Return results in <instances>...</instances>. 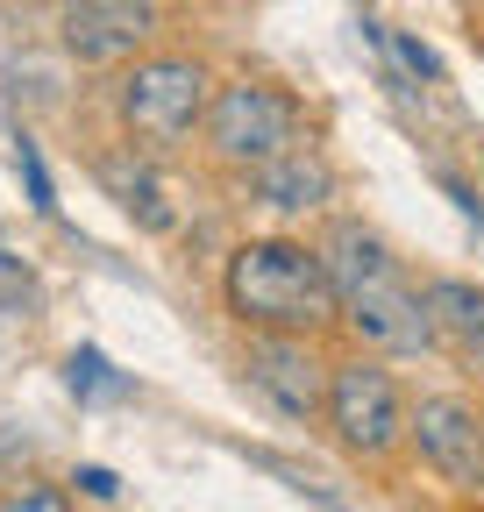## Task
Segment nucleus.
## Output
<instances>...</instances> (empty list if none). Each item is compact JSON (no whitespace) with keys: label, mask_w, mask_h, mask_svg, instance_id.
I'll use <instances>...</instances> for the list:
<instances>
[{"label":"nucleus","mask_w":484,"mask_h":512,"mask_svg":"<svg viewBox=\"0 0 484 512\" xmlns=\"http://www.w3.org/2000/svg\"><path fill=\"white\" fill-rule=\"evenodd\" d=\"M65 384H72L79 399H129V377H114V363H107L100 349H72Z\"/></svg>","instance_id":"9b49d317"},{"label":"nucleus","mask_w":484,"mask_h":512,"mask_svg":"<svg viewBox=\"0 0 484 512\" xmlns=\"http://www.w3.org/2000/svg\"><path fill=\"white\" fill-rule=\"evenodd\" d=\"M413 456L449 491H484V406L463 392L413 399Z\"/></svg>","instance_id":"0eeeda50"},{"label":"nucleus","mask_w":484,"mask_h":512,"mask_svg":"<svg viewBox=\"0 0 484 512\" xmlns=\"http://www.w3.org/2000/svg\"><path fill=\"white\" fill-rule=\"evenodd\" d=\"M321 256H328V278H335V299H342V328L356 342L392 349V356H420V349L442 342L428 292L399 271V256L363 221H328Z\"/></svg>","instance_id":"f257e3e1"},{"label":"nucleus","mask_w":484,"mask_h":512,"mask_svg":"<svg viewBox=\"0 0 484 512\" xmlns=\"http://www.w3.org/2000/svg\"><path fill=\"white\" fill-rule=\"evenodd\" d=\"M221 299L250 335H328L342 320L321 242L299 235H250L221 271Z\"/></svg>","instance_id":"f03ea898"},{"label":"nucleus","mask_w":484,"mask_h":512,"mask_svg":"<svg viewBox=\"0 0 484 512\" xmlns=\"http://www.w3.org/2000/svg\"><path fill=\"white\" fill-rule=\"evenodd\" d=\"M385 43H392V57L406 64V72H413V79H428V86L442 79V57H435L428 43H420V36H385Z\"/></svg>","instance_id":"2eb2a0df"},{"label":"nucleus","mask_w":484,"mask_h":512,"mask_svg":"<svg viewBox=\"0 0 484 512\" xmlns=\"http://www.w3.org/2000/svg\"><path fill=\"white\" fill-rule=\"evenodd\" d=\"M207 86H214V79L200 72L193 57H171V50L136 57L129 72H121V86H114V114H121V136H129V150H143V157L186 150L193 128H200L207 107H214Z\"/></svg>","instance_id":"7ed1b4c3"},{"label":"nucleus","mask_w":484,"mask_h":512,"mask_svg":"<svg viewBox=\"0 0 484 512\" xmlns=\"http://www.w3.org/2000/svg\"><path fill=\"white\" fill-rule=\"evenodd\" d=\"M36 299V278H29V264L0 242V306H29Z\"/></svg>","instance_id":"4468645a"},{"label":"nucleus","mask_w":484,"mask_h":512,"mask_svg":"<svg viewBox=\"0 0 484 512\" xmlns=\"http://www.w3.org/2000/svg\"><path fill=\"white\" fill-rule=\"evenodd\" d=\"M57 43L79 64H121L150 43V8H129V0H72L57 15Z\"/></svg>","instance_id":"6e6552de"},{"label":"nucleus","mask_w":484,"mask_h":512,"mask_svg":"<svg viewBox=\"0 0 484 512\" xmlns=\"http://www.w3.org/2000/svg\"><path fill=\"white\" fill-rule=\"evenodd\" d=\"M456 356H463V363H470V377L484 384V328H477V335H463V342H456Z\"/></svg>","instance_id":"f3484780"},{"label":"nucleus","mask_w":484,"mask_h":512,"mask_svg":"<svg viewBox=\"0 0 484 512\" xmlns=\"http://www.w3.org/2000/svg\"><path fill=\"white\" fill-rule=\"evenodd\" d=\"M72 484H79L86 498H114V491H121V484H114V470H100V463H79V477H72Z\"/></svg>","instance_id":"dca6fc26"},{"label":"nucleus","mask_w":484,"mask_h":512,"mask_svg":"<svg viewBox=\"0 0 484 512\" xmlns=\"http://www.w3.org/2000/svg\"><path fill=\"white\" fill-rule=\"evenodd\" d=\"M129 8H150V0H129Z\"/></svg>","instance_id":"a211bd4d"},{"label":"nucleus","mask_w":484,"mask_h":512,"mask_svg":"<svg viewBox=\"0 0 484 512\" xmlns=\"http://www.w3.org/2000/svg\"><path fill=\"white\" fill-rule=\"evenodd\" d=\"M0 512H79L57 484H15L8 498H0Z\"/></svg>","instance_id":"ddd939ff"},{"label":"nucleus","mask_w":484,"mask_h":512,"mask_svg":"<svg viewBox=\"0 0 484 512\" xmlns=\"http://www.w3.org/2000/svg\"><path fill=\"white\" fill-rule=\"evenodd\" d=\"M15 164H22V185H29V207L36 214H57V185H50V171H43V150L22 136L15 143Z\"/></svg>","instance_id":"f8f14e48"},{"label":"nucleus","mask_w":484,"mask_h":512,"mask_svg":"<svg viewBox=\"0 0 484 512\" xmlns=\"http://www.w3.org/2000/svg\"><path fill=\"white\" fill-rule=\"evenodd\" d=\"M200 143L221 171H264L285 150H299V107L264 79H228L200 121Z\"/></svg>","instance_id":"39448f33"},{"label":"nucleus","mask_w":484,"mask_h":512,"mask_svg":"<svg viewBox=\"0 0 484 512\" xmlns=\"http://www.w3.org/2000/svg\"><path fill=\"white\" fill-rule=\"evenodd\" d=\"M250 192H257V207L264 214H321L328 200H335V171H328V157L321 150H285L278 164H264V171H250Z\"/></svg>","instance_id":"1a4fd4ad"},{"label":"nucleus","mask_w":484,"mask_h":512,"mask_svg":"<svg viewBox=\"0 0 484 512\" xmlns=\"http://www.w3.org/2000/svg\"><path fill=\"white\" fill-rule=\"evenodd\" d=\"M328 434L349 463H399V448H413V399L385 363L342 356L328 377Z\"/></svg>","instance_id":"20e7f679"},{"label":"nucleus","mask_w":484,"mask_h":512,"mask_svg":"<svg viewBox=\"0 0 484 512\" xmlns=\"http://www.w3.org/2000/svg\"><path fill=\"white\" fill-rule=\"evenodd\" d=\"M242 377L285 413V420H328V377L335 363L314 349V335H250Z\"/></svg>","instance_id":"423d86ee"},{"label":"nucleus","mask_w":484,"mask_h":512,"mask_svg":"<svg viewBox=\"0 0 484 512\" xmlns=\"http://www.w3.org/2000/svg\"><path fill=\"white\" fill-rule=\"evenodd\" d=\"M428 306H435V328H442L449 342H463V335L484 328V292L463 285V278H435V285H428Z\"/></svg>","instance_id":"9d476101"}]
</instances>
